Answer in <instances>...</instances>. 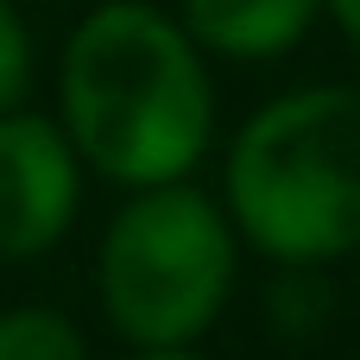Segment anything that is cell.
Returning <instances> with one entry per match:
<instances>
[{
	"instance_id": "cell-1",
	"label": "cell",
	"mask_w": 360,
	"mask_h": 360,
	"mask_svg": "<svg viewBox=\"0 0 360 360\" xmlns=\"http://www.w3.org/2000/svg\"><path fill=\"white\" fill-rule=\"evenodd\" d=\"M57 120L76 158L120 190L190 177L215 139V82L202 44L152 0L89 6L63 38Z\"/></svg>"
},
{
	"instance_id": "cell-2",
	"label": "cell",
	"mask_w": 360,
	"mask_h": 360,
	"mask_svg": "<svg viewBox=\"0 0 360 360\" xmlns=\"http://www.w3.org/2000/svg\"><path fill=\"white\" fill-rule=\"evenodd\" d=\"M221 209L278 266L360 253V82L272 95L228 146Z\"/></svg>"
},
{
	"instance_id": "cell-3",
	"label": "cell",
	"mask_w": 360,
	"mask_h": 360,
	"mask_svg": "<svg viewBox=\"0 0 360 360\" xmlns=\"http://www.w3.org/2000/svg\"><path fill=\"white\" fill-rule=\"evenodd\" d=\"M240 234L190 177L146 184L120 202L95 253L101 316L127 348H190L228 310Z\"/></svg>"
},
{
	"instance_id": "cell-4",
	"label": "cell",
	"mask_w": 360,
	"mask_h": 360,
	"mask_svg": "<svg viewBox=\"0 0 360 360\" xmlns=\"http://www.w3.org/2000/svg\"><path fill=\"white\" fill-rule=\"evenodd\" d=\"M82 202V158L51 114H0V259L51 253Z\"/></svg>"
},
{
	"instance_id": "cell-5",
	"label": "cell",
	"mask_w": 360,
	"mask_h": 360,
	"mask_svg": "<svg viewBox=\"0 0 360 360\" xmlns=\"http://www.w3.org/2000/svg\"><path fill=\"white\" fill-rule=\"evenodd\" d=\"M184 32L202 44V57L266 63L310 38L323 19V0H184Z\"/></svg>"
},
{
	"instance_id": "cell-6",
	"label": "cell",
	"mask_w": 360,
	"mask_h": 360,
	"mask_svg": "<svg viewBox=\"0 0 360 360\" xmlns=\"http://www.w3.org/2000/svg\"><path fill=\"white\" fill-rule=\"evenodd\" d=\"M0 360H89V342L63 310L13 304L0 310Z\"/></svg>"
},
{
	"instance_id": "cell-7",
	"label": "cell",
	"mask_w": 360,
	"mask_h": 360,
	"mask_svg": "<svg viewBox=\"0 0 360 360\" xmlns=\"http://www.w3.org/2000/svg\"><path fill=\"white\" fill-rule=\"evenodd\" d=\"M272 316H278L285 335H310V329H323V316H329L323 266H285L278 285H272Z\"/></svg>"
},
{
	"instance_id": "cell-8",
	"label": "cell",
	"mask_w": 360,
	"mask_h": 360,
	"mask_svg": "<svg viewBox=\"0 0 360 360\" xmlns=\"http://www.w3.org/2000/svg\"><path fill=\"white\" fill-rule=\"evenodd\" d=\"M25 82H32V32H25L19 6L0 0V114L25 101Z\"/></svg>"
},
{
	"instance_id": "cell-9",
	"label": "cell",
	"mask_w": 360,
	"mask_h": 360,
	"mask_svg": "<svg viewBox=\"0 0 360 360\" xmlns=\"http://www.w3.org/2000/svg\"><path fill=\"white\" fill-rule=\"evenodd\" d=\"M323 13L342 25V38H348V44L360 51V0H323Z\"/></svg>"
},
{
	"instance_id": "cell-10",
	"label": "cell",
	"mask_w": 360,
	"mask_h": 360,
	"mask_svg": "<svg viewBox=\"0 0 360 360\" xmlns=\"http://www.w3.org/2000/svg\"><path fill=\"white\" fill-rule=\"evenodd\" d=\"M133 360H202V354L190 342V348H133Z\"/></svg>"
}]
</instances>
